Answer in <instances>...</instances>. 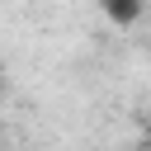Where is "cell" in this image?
Here are the masks:
<instances>
[{
	"label": "cell",
	"mask_w": 151,
	"mask_h": 151,
	"mask_svg": "<svg viewBox=\"0 0 151 151\" xmlns=\"http://www.w3.org/2000/svg\"><path fill=\"white\" fill-rule=\"evenodd\" d=\"M0 104H5V66H0Z\"/></svg>",
	"instance_id": "6da1fadb"
}]
</instances>
